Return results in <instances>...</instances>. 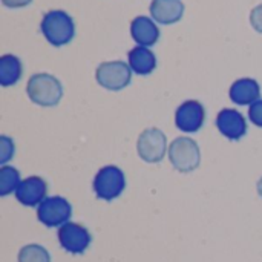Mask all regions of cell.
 <instances>
[{
    "instance_id": "cell-4",
    "label": "cell",
    "mask_w": 262,
    "mask_h": 262,
    "mask_svg": "<svg viewBox=\"0 0 262 262\" xmlns=\"http://www.w3.org/2000/svg\"><path fill=\"white\" fill-rule=\"evenodd\" d=\"M92 189L98 200H103V201L117 200L126 189L124 172L117 166L101 167L94 178Z\"/></svg>"
},
{
    "instance_id": "cell-3",
    "label": "cell",
    "mask_w": 262,
    "mask_h": 262,
    "mask_svg": "<svg viewBox=\"0 0 262 262\" xmlns=\"http://www.w3.org/2000/svg\"><path fill=\"white\" fill-rule=\"evenodd\" d=\"M169 161L181 173H190L201 163L198 143L190 137H178L169 146Z\"/></svg>"
},
{
    "instance_id": "cell-1",
    "label": "cell",
    "mask_w": 262,
    "mask_h": 262,
    "mask_svg": "<svg viewBox=\"0 0 262 262\" xmlns=\"http://www.w3.org/2000/svg\"><path fill=\"white\" fill-rule=\"evenodd\" d=\"M26 94L29 100L41 107L57 106L63 97V84L51 74L38 72L31 75L26 84Z\"/></svg>"
},
{
    "instance_id": "cell-10",
    "label": "cell",
    "mask_w": 262,
    "mask_h": 262,
    "mask_svg": "<svg viewBox=\"0 0 262 262\" xmlns=\"http://www.w3.org/2000/svg\"><path fill=\"white\" fill-rule=\"evenodd\" d=\"M216 127L223 137L230 141H238L247 134V121L246 117L236 111L226 107L216 115Z\"/></svg>"
},
{
    "instance_id": "cell-11",
    "label": "cell",
    "mask_w": 262,
    "mask_h": 262,
    "mask_svg": "<svg viewBox=\"0 0 262 262\" xmlns=\"http://www.w3.org/2000/svg\"><path fill=\"white\" fill-rule=\"evenodd\" d=\"M14 193L20 204L26 207H38V204L46 198L48 184L40 177H28L21 180L20 186Z\"/></svg>"
},
{
    "instance_id": "cell-6",
    "label": "cell",
    "mask_w": 262,
    "mask_h": 262,
    "mask_svg": "<svg viewBox=\"0 0 262 262\" xmlns=\"http://www.w3.org/2000/svg\"><path fill=\"white\" fill-rule=\"evenodd\" d=\"M72 216V206L63 196H46L37 207V218L38 221L49 227H61L69 223Z\"/></svg>"
},
{
    "instance_id": "cell-9",
    "label": "cell",
    "mask_w": 262,
    "mask_h": 262,
    "mask_svg": "<svg viewBox=\"0 0 262 262\" xmlns=\"http://www.w3.org/2000/svg\"><path fill=\"white\" fill-rule=\"evenodd\" d=\"M206 120L204 106L196 100H187L181 103L175 112V126L184 134L198 132Z\"/></svg>"
},
{
    "instance_id": "cell-19",
    "label": "cell",
    "mask_w": 262,
    "mask_h": 262,
    "mask_svg": "<svg viewBox=\"0 0 262 262\" xmlns=\"http://www.w3.org/2000/svg\"><path fill=\"white\" fill-rule=\"evenodd\" d=\"M14 152H15L14 141L8 135H2L0 137V164L6 166V163L14 157Z\"/></svg>"
},
{
    "instance_id": "cell-16",
    "label": "cell",
    "mask_w": 262,
    "mask_h": 262,
    "mask_svg": "<svg viewBox=\"0 0 262 262\" xmlns=\"http://www.w3.org/2000/svg\"><path fill=\"white\" fill-rule=\"evenodd\" d=\"M21 61L12 54H5L0 57V84L3 88L14 86L21 77Z\"/></svg>"
},
{
    "instance_id": "cell-15",
    "label": "cell",
    "mask_w": 262,
    "mask_h": 262,
    "mask_svg": "<svg viewBox=\"0 0 262 262\" xmlns=\"http://www.w3.org/2000/svg\"><path fill=\"white\" fill-rule=\"evenodd\" d=\"M127 61L137 75H149L157 68V57L155 54L146 46H135L127 54Z\"/></svg>"
},
{
    "instance_id": "cell-12",
    "label": "cell",
    "mask_w": 262,
    "mask_h": 262,
    "mask_svg": "<svg viewBox=\"0 0 262 262\" xmlns=\"http://www.w3.org/2000/svg\"><path fill=\"white\" fill-rule=\"evenodd\" d=\"M150 15L160 25H173L184 15V3L181 0H152Z\"/></svg>"
},
{
    "instance_id": "cell-21",
    "label": "cell",
    "mask_w": 262,
    "mask_h": 262,
    "mask_svg": "<svg viewBox=\"0 0 262 262\" xmlns=\"http://www.w3.org/2000/svg\"><path fill=\"white\" fill-rule=\"evenodd\" d=\"M250 23L255 31L262 34V5H258L250 12Z\"/></svg>"
},
{
    "instance_id": "cell-22",
    "label": "cell",
    "mask_w": 262,
    "mask_h": 262,
    "mask_svg": "<svg viewBox=\"0 0 262 262\" xmlns=\"http://www.w3.org/2000/svg\"><path fill=\"white\" fill-rule=\"evenodd\" d=\"M32 0H2V3L6 8H25L31 3Z\"/></svg>"
},
{
    "instance_id": "cell-2",
    "label": "cell",
    "mask_w": 262,
    "mask_h": 262,
    "mask_svg": "<svg viewBox=\"0 0 262 262\" xmlns=\"http://www.w3.org/2000/svg\"><path fill=\"white\" fill-rule=\"evenodd\" d=\"M40 29L43 37L52 46H64L75 37V23L72 17L61 9H52L41 18Z\"/></svg>"
},
{
    "instance_id": "cell-14",
    "label": "cell",
    "mask_w": 262,
    "mask_h": 262,
    "mask_svg": "<svg viewBox=\"0 0 262 262\" xmlns=\"http://www.w3.org/2000/svg\"><path fill=\"white\" fill-rule=\"evenodd\" d=\"M130 35L138 43V46L150 48L158 41L160 29L152 18L146 15H138L130 23Z\"/></svg>"
},
{
    "instance_id": "cell-17",
    "label": "cell",
    "mask_w": 262,
    "mask_h": 262,
    "mask_svg": "<svg viewBox=\"0 0 262 262\" xmlns=\"http://www.w3.org/2000/svg\"><path fill=\"white\" fill-rule=\"evenodd\" d=\"M20 172L12 166H2L0 169V196H8L20 186Z\"/></svg>"
},
{
    "instance_id": "cell-8",
    "label": "cell",
    "mask_w": 262,
    "mask_h": 262,
    "mask_svg": "<svg viewBox=\"0 0 262 262\" xmlns=\"http://www.w3.org/2000/svg\"><path fill=\"white\" fill-rule=\"evenodd\" d=\"M57 238L60 247L71 255H83L92 243V236L89 230L81 224L71 223V221L58 227Z\"/></svg>"
},
{
    "instance_id": "cell-18",
    "label": "cell",
    "mask_w": 262,
    "mask_h": 262,
    "mask_svg": "<svg viewBox=\"0 0 262 262\" xmlns=\"http://www.w3.org/2000/svg\"><path fill=\"white\" fill-rule=\"evenodd\" d=\"M18 262H51V255L49 252L40 246V244H28L25 247L20 249L18 256H17Z\"/></svg>"
},
{
    "instance_id": "cell-5",
    "label": "cell",
    "mask_w": 262,
    "mask_h": 262,
    "mask_svg": "<svg viewBox=\"0 0 262 262\" xmlns=\"http://www.w3.org/2000/svg\"><path fill=\"white\" fill-rule=\"evenodd\" d=\"M97 83L107 91H121L129 86L132 80V69L129 63L121 60L104 61L95 71Z\"/></svg>"
},
{
    "instance_id": "cell-7",
    "label": "cell",
    "mask_w": 262,
    "mask_h": 262,
    "mask_svg": "<svg viewBox=\"0 0 262 262\" xmlns=\"http://www.w3.org/2000/svg\"><path fill=\"white\" fill-rule=\"evenodd\" d=\"M137 152L146 163H160L166 157V152H169L164 132L158 127L144 129L137 140Z\"/></svg>"
},
{
    "instance_id": "cell-20",
    "label": "cell",
    "mask_w": 262,
    "mask_h": 262,
    "mask_svg": "<svg viewBox=\"0 0 262 262\" xmlns=\"http://www.w3.org/2000/svg\"><path fill=\"white\" fill-rule=\"evenodd\" d=\"M249 118H250V121H252L255 126L262 127V100L255 101V103L249 107Z\"/></svg>"
},
{
    "instance_id": "cell-23",
    "label": "cell",
    "mask_w": 262,
    "mask_h": 262,
    "mask_svg": "<svg viewBox=\"0 0 262 262\" xmlns=\"http://www.w3.org/2000/svg\"><path fill=\"white\" fill-rule=\"evenodd\" d=\"M256 190H258V195L262 198V177L259 178V181H258V184H256Z\"/></svg>"
},
{
    "instance_id": "cell-13",
    "label": "cell",
    "mask_w": 262,
    "mask_h": 262,
    "mask_svg": "<svg viewBox=\"0 0 262 262\" xmlns=\"http://www.w3.org/2000/svg\"><path fill=\"white\" fill-rule=\"evenodd\" d=\"M229 97L238 106H252L255 101L261 100V86L255 78H238L230 86Z\"/></svg>"
}]
</instances>
